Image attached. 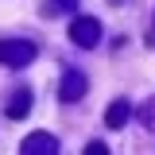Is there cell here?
<instances>
[{"label": "cell", "mask_w": 155, "mask_h": 155, "mask_svg": "<svg viewBox=\"0 0 155 155\" xmlns=\"http://www.w3.org/2000/svg\"><path fill=\"white\" fill-rule=\"evenodd\" d=\"M31 58H35V43H27V39H4V43H0V62H4L8 70L27 66Z\"/></svg>", "instance_id": "1"}, {"label": "cell", "mask_w": 155, "mask_h": 155, "mask_svg": "<svg viewBox=\"0 0 155 155\" xmlns=\"http://www.w3.org/2000/svg\"><path fill=\"white\" fill-rule=\"evenodd\" d=\"M70 39H74L78 47H93L97 39H101V23L89 16H78L74 23H70Z\"/></svg>", "instance_id": "2"}, {"label": "cell", "mask_w": 155, "mask_h": 155, "mask_svg": "<svg viewBox=\"0 0 155 155\" xmlns=\"http://www.w3.org/2000/svg\"><path fill=\"white\" fill-rule=\"evenodd\" d=\"M85 85H89V78H81L78 70H70V74L62 78V85H58V101H66V105H74L78 97L85 93Z\"/></svg>", "instance_id": "3"}, {"label": "cell", "mask_w": 155, "mask_h": 155, "mask_svg": "<svg viewBox=\"0 0 155 155\" xmlns=\"http://www.w3.org/2000/svg\"><path fill=\"white\" fill-rule=\"evenodd\" d=\"M19 151L23 155H54L58 151V140L47 136V132H35V136H27V140L19 143Z\"/></svg>", "instance_id": "4"}, {"label": "cell", "mask_w": 155, "mask_h": 155, "mask_svg": "<svg viewBox=\"0 0 155 155\" xmlns=\"http://www.w3.org/2000/svg\"><path fill=\"white\" fill-rule=\"evenodd\" d=\"M31 113V89H16V93L8 97V116L12 120H19V116Z\"/></svg>", "instance_id": "5"}, {"label": "cell", "mask_w": 155, "mask_h": 155, "mask_svg": "<svg viewBox=\"0 0 155 155\" xmlns=\"http://www.w3.org/2000/svg\"><path fill=\"white\" fill-rule=\"evenodd\" d=\"M105 124H109V128H124V124H128V101H113L109 113H105Z\"/></svg>", "instance_id": "6"}, {"label": "cell", "mask_w": 155, "mask_h": 155, "mask_svg": "<svg viewBox=\"0 0 155 155\" xmlns=\"http://www.w3.org/2000/svg\"><path fill=\"white\" fill-rule=\"evenodd\" d=\"M85 155H105V143H85Z\"/></svg>", "instance_id": "7"}, {"label": "cell", "mask_w": 155, "mask_h": 155, "mask_svg": "<svg viewBox=\"0 0 155 155\" xmlns=\"http://www.w3.org/2000/svg\"><path fill=\"white\" fill-rule=\"evenodd\" d=\"M74 4H78V0H58V8H62V12H74Z\"/></svg>", "instance_id": "8"}]
</instances>
